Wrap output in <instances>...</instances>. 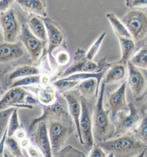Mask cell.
Here are the masks:
<instances>
[{"mask_svg": "<svg viewBox=\"0 0 147 157\" xmlns=\"http://www.w3.org/2000/svg\"><path fill=\"white\" fill-rule=\"evenodd\" d=\"M105 84L102 82L99 95L93 108L92 134L95 144H98L113 138L115 127L110 118V111L104 105Z\"/></svg>", "mask_w": 147, "mask_h": 157, "instance_id": "obj_1", "label": "cell"}, {"mask_svg": "<svg viewBox=\"0 0 147 157\" xmlns=\"http://www.w3.org/2000/svg\"><path fill=\"white\" fill-rule=\"evenodd\" d=\"M98 145L109 154L112 152L115 157H134L147 148L134 132L115 137Z\"/></svg>", "mask_w": 147, "mask_h": 157, "instance_id": "obj_2", "label": "cell"}, {"mask_svg": "<svg viewBox=\"0 0 147 157\" xmlns=\"http://www.w3.org/2000/svg\"><path fill=\"white\" fill-rule=\"evenodd\" d=\"M121 20L135 42L137 52L147 42V8L129 9Z\"/></svg>", "mask_w": 147, "mask_h": 157, "instance_id": "obj_3", "label": "cell"}, {"mask_svg": "<svg viewBox=\"0 0 147 157\" xmlns=\"http://www.w3.org/2000/svg\"><path fill=\"white\" fill-rule=\"evenodd\" d=\"M111 63L106 62V58L101 59L98 62L88 59L86 53L78 48L74 54L73 62L67 69L59 75V79L64 78L72 74L77 73H98L107 70Z\"/></svg>", "mask_w": 147, "mask_h": 157, "instance_id": "obj_4", "label": "cell"}, {"mask_svg": "<svg viewBox=\"0 0 147 157\" xmlns=\"http://www.w3.org/2000/svg\"><path fill=\"white\" fill-rule=\"evenodd\" d=\"M46 123L53 155L64 147L67 140L76 128L71 117L51 119Z\"/></svg>", "mask_w": 147, "mask_h": 157, "instance_id": "obj_5", "label": "cell"}, {"mask_svg": "<svg viewBox=\"0 0 147 157\" xmlns=\"http://www.w3.org/2000/svg\"><path fill=\"white\" fill-rule=\"evenodd\" d=\"M128 112H120L113 118L115 125L114 138L134 132L142 120V113L133 103H129Z\"/></svg>", "mask_w": 147, "mask_h": 157, "instance_id": "obj_6", "label": "cell"}, {"mask_svg": "<svg viewBox=\"0 0 147 157\" xmlns=\"http://www.w3.org/2000/svg\"><path fill=\"white\" fill-rule=\"evenodd\" d=\"M81 97L82 112L80 117L79 127L81 135V143L88 151L95 145L92 134L93 108L91 102L83 97Z\"/></svg>", "mask_w": 147, "mask_h": 157, "instance_id": "obj_7", "label": "cell"}, {"mask_svg": "<svg viewBox=\"0 0 147 157\" xmlns=\"http://www.w3.org/2000/svg\"><path fill=\"white\" fill-rule=\"evenodd\" d=\"M127 68V83L134 99L136 101H141L147 97V70L138 67L130 61L128 62Z\"/></svg>", "mask_w": 147, "mask_h": 157, "instance_id": "obj_8", "label": "cell"}, {"mask_svg": "<svg viewBox=\"0 0 147 157\" xmlns=\"http://www.w3.org/2000/svg\"><path fill=\"white\" fill-rule=\"evenodd\" d=\"M43 113L40 116L35 118L31 121L28 132L31 134L36 125L41 121L47 122L51 119L71 117L69 113L66 100L60 94L57 96L56 101L50 105H40Z\"/></svg>", "mask_w": 147, "mask_h": 157, "instance_id": "obj_9", "label": "cell"}, {"mask_svg": "<svg viewBox=\"0 0 147 157\" xmlns=\"http://www.w3.org/2000/svg\"><path fill=\"white\" fill-rule=\"evenodd\" d=\"M19 40L23 43L33 64H37L40 61L46 54L45 51L47 53V43L39 39L31 33L27 23L22 24Z\"/></svg>", "mask_w": 147, "mask_h": 157, "instance_id": "obj_10", "label": "cell"}, {"mask_svg": "<svg viewBox=\"0 0 147 157\" xmlns=\"http://www.w3.org/2000/svg\"><path fill=\"white\" fill-rule=\"evenodd\" d=\"M0 23L4 42H18L21 32L22 24L20 23L14 10L11 8L4 13H1Z\"/></svg>", "mask_w": 147, "mask_h": 157, "instance_id": "obj_11", "label": "cell"}, {"mask_svg": "<svg viewBox=\"0 0 147 157\" xmlns=\"http://www.w3.org/2000/svg\"><path fill=\"white\" fill-rule=\"evenodd\" d=\"M43 20L46 25L48 37L47 54L49 56L51 63L54 65L56 60L52 53L55 50L65 43L66 34L63 28L53 19L47 17L43 18Z\"/></svg>", "mask_w": 147, "mask_h": 157, "instance_id": "obj_12", "label": "cell"}, {"mask_svg": "<svg viewBox=\"0 0 147 157\" xmlns=\"http://www.w3.org/2000/svg\"><path fill=\"white\" fill-rule=\"evenodd\" d=\"M29 95L31 94L24 87H16L9 89L1 98V110L10 107L18 109H33L32 105H29L27 103V98Z\"/></svg>", "mask_w": 147, "mask_h": 157, "instance_id": "obj_13", "label": "cell"}, {"mask_svg": "<svg viewBox=\"0 0 147 157\" xmlns=\"http://www.w3.org/2000/svg\"><path fill=\"white\" fill-rule=\"evenodd\" d=\"M127 84V80H125L114 92L107 93V106L112 118L120 112L129 110L126 96Z\"/></svg>", "mask_w": 147, "mask_h": 157, "instance_id": "obj_14", "label": "cell"}, {"mask_svg": "<svg viewBox=\"0 0 147 157\" xmlns=\"http://www.w3.org/2000/svg\"><path fill=\"white\" fill-rule=\"evenodd\" d=\"M66 100L69 113L71 116L75 125L77 137L79 142L81 143V135L79 127L80 117L82 112V105L80 95L76 90H71L67 92L61 94Z\"/></svg>", "mask_w": 147, "mask_h": 157, "instance_id": "obj_15", "label": "cell"}, {"mask_svg": "<svg viewBox=\"0 0 147 157\" xmlns=\"http://www.w3.org/2000/svg\"><path fill=\"white\" fill-rule=\"evenodd\" d=\"M34 142L44 157H52V151L47 125L45 121L38 123L31 133Z\"/></svg>", "mask_w": 147, "mask_h": 157, "instance_id": "obj_16", "label": "cell"}, {"mask_svg": "<svg viewBox=\"0 0 147 157\" xmlns=\"http://www.w3.org/2000/svg\"><path fill=\"white\" fill-rule=\"evenodd\" d=\"M26 49L22 42L19 40L16 43L1 42L0 62L6 64L20 59L25 55Z\"/></svg>", "mask_w": 147, "mask_h": 157, "instance_id": "obj_17", "label": "cell"}, {"mask_svg": "<svg viewBox=\"0 0 147 157\" xmlns=\"http://www.w3.org/2000/svg\"><path fill=\"white\" fill-rule=\"evenodd\" d=\"M127 70V65L120 63L119 61L111 63L104 76L103 82L105 85H112L123 81L126 77Z\"/></svg>", "mask_w": 147, "mask_h": 157, "instance_id": "obj_18", "label": "cell"}, {"mask_svg": "<svg viewBox=\"0 0 147 157\" xmlns=\"http://www.w3.org/2000/svg\"><path fill=\"white\" fill-rule=\"evenodd\" d=\"M16 2L21 9L29 14H34L43 18L47 17V2L40 0H18Z\"/></svg>", "mask_w": 147, "mask_h": 157, "instance_id": "obj_19", "label": "cell"}, {"mask_svg": "<svg viewBox=\"0 0 147 157\" xmlns=\"http://www.w3.org/2000/svg\"><path fill=\"white\" fill-rule=\"evenodd\" d=\"M100 85L96 79L90 78L82 81L76 88L79 95L89 101L98 98L100 92Z\"/></svg>", "mask_w": 147, "mask_h": 157, "instance_id": "obj_20", "label": "cell"}, {"mask_svg": "<svg viewBox=\"0 0 147 157\" xmlns=\"http://www.w3.org/2000/svg\"><path fill=\"white\" fill-rule=\"evenodd\" d=\"M27 23L31 33L39 39L47 44L48 37L45 24L43 18L34 14H29Z\"/></svg>", "mask_w": 147, "mask_h": 157, "instance_id": "obj_21", "label": "cell"}, {"mask_svg": "<svg viewBox=\"0 0 147 157\" xmlns=\"http://www.w3.org/2000/svg\"><path fill=\"white\" fill-rule=\"evenodd\" d=\"M40 70L35 66L31 65H21L18 66L13 70L10 73L6 75L5 82L7 85L12 83L13 81L24 77L40 75Z\"/></svg>", "mask_w": 147, "mask_h": 157, "instance_id": "obj_22", "label": "cell"}, {"mask_svg": "<svg viewBox=\"0 0 147 157\" xmlns=\"http://www.w3.org/2000/svg\"><path fill=\"white\" fill-rule=\"evenodd\" d=\"M56 90L52 83L39 89L37 92V98L40 105L47 106L54 104L58 96Z\"/></svg>", "mask_w": 147, "mask_h": 157, "instance_id": "obj_23", "label": "cell"}, {"mask_svg": "<svg viewBox=\"0 0 147 157\" xmlns=\"http://www.w3.org/2000/svg\"><path fill=\"white\" fill-rule=\"evenodd\" d=\"M121 51V58L119 60L120 63L127 65L128 62L136 52V46L133 39L118 37Z\"/></svg>", "mask_w": 147, "mask_h": 157, "instance_id": "obj_24", "label": "cell"}, {"mask_svg": "<svg viewBox=\"0 0 147 157\" xmlns=\"http://www.w3.org/2000/svg\"><path fill=\"white\" fill-rule=\"evenodd\" d=\"M106 17L109 20L115 36L118 37H126L132 39L131 35L125 25L116 14L113 12H108L106 14Z\"/></svg>", "mask_w": 147, "mask_h": 157, "instance_id": "obj_25", "label": "cell"}, {"mask_svg": "<svg viewBox=\"0 0 147 157\" xmlns=\"http://www.w3.org/2000/svg\"><path fill=\"white\" fill-rule=\"evenodd\" d=\"M129 61L138 67L147 70V44L140 48Z\"/></svg>", "mask_w": 147, "mask_h": 157, "instance_id": "obj_26", "label": "cell"}, {"mask_svg": "<svg viewBox=\"0 0 147 157\" xmlns=\"http://www.w3.org/2000/svg\"><path fill=\"white\" fill-rule=\"evenodd\" d=\"M42 82L40 75H36L17 79L13 81L9 85V89L16 87H24L33 85H39Z\"/></svg>", "mask_w": 147, "mask_h": 157, "instance_id": "obj_27", "label": "cell"}, {"mask_svg": "<svg viewBox=\"0 0 147 157\" xmlns=\"http://www.w3.org/2000/svg\"><path fill=\"white\" fill-rule=\"evenodd\" d=\"M80 83L81 82L78 81L68 80L65 78L58 79L52 82L58 92L60 94L72 90L74 88H77Z\"/></svg>", "mask_w": 147, "mask_h": 157, "instance_id": "obj_28", "label": "cell"}, {"mask_svg": "<svg viewBox=\"0 0 147 157\" xmlns=\"http://www.w3.org/2000/svg\"><path fill=\"white\" fill-rule=\"evenodd\" d=\"M52 157H87L85 153L71 145L64 146L58 152L54 154Z\"/></svg>", "mask_w": 147, "mask_h": 157, "instance_id": "obj_29", "label": "cell"}, {"mask_svg": "<svg viewBox=\"0 0 147 157\" xmlns=\"http://www.w3.org/2000/svg\"><path fill=\"white\" fill-rule=\"evenodd\" d=\"M5 147L14 157H23L24 156L20 144L18 143V140L14 136L6 137L5 140Z\"/></svg>", "mask_w": 147, "mask_h": 157, "instance_id": "obj_30", "label": "cell"}, {"mask_svg": "<svg viewBox=\"0 0 147 157\" xmlns=\"http://www.w3.org/2000/svg\"><path fill=\"white\" fill-rule=\"evenodd\" d=\"M134 133L137 138L147 146V113H142V120Z\"/></svg>", "mask_w": 147, "mask_h": 157, "instance_id": "obj_31", "label": "cell"}, {"mask_svg": "<svg viewBox=\"0 0 147 157\" xmlns=\"http://www.w3.org/2000/svg\"><path fill=\"white\" fill-rule=\"evenodd\" d=\"M16 108L10 107L0 111V128L1 137L4 135L6 130L8 129L9 121Z\"/></svg>", "mask_w": 147, "mask_h": 157, "instance_id": "obj_32", "label": "cell"}, {"mask_svg": "<svg viewBox=\"0 0 147 157\" xmlns=\"http://www.w3.org/2000/svg\"><path fill=\"white\" fill-rule=\"evenodd\" d=\"M21 128H22V125L20 124L18 119V108H16L13 112L9 121L7 129L8 136L13 137L18 129Z\"/></svg>", "mask_w": 147, "mask_h": 157, "instance_id": "obj_33", "label": "cell"}, {"mask_svg": "<svg viewBox=\"0 0 147 157\" xmlns=\"http://www.w3.org/2000/svg\"><path fill=\"white\" fill-rule=\"evenodd\" d=\"M106 35V32H103L102 33L100 36L97 38L96 40L93 43V44L89 48V50L87 51L86 53V57L88 59L93 61V59H94L95 56H96L100 48V47L103 40L105 39Z\"/></svg>", "mask_w": 147, "mask_h": 157, "instance_id": "obj_34", "label": "cell"}, {"mask_svg": "<svg viewBox=\"0 0 147 157\" xmlns=\"http://www.w3.org/2000/svg\"><path fill=\"white\" fill-rule=\"evenodd\" d=\"M24 150L27 157H44L40 149L32 143Z\"/></svg>", "mask_w": 147, "mask_h": 157, "instance_id": "obj_35", "label": "cell"}, {"mask_svg": "<svg viewBox=\"0 0 147 157\" xmlns=\"http://www.w3.org/2000/svg\"><path fill=\"white\" fill-rule=\"evenodd\" d=\"M125 5L129 9L147 8V0H127Z\"/></svg>", "mask_w": 147, "mask_h": 157, "instance_id": "obj_36", "label": "cell"}, {"mask_svg": "<svg viewBox=\"0 0 147 157\" xmlns=\"http://www.w3.org/2000/svg\"><path fill=\"white\" fill-rule=\"evenodd\" d=\"M55 60L56 63L60 66H65L69 62L70 55L66 51H60L57 54Z\"/></svg>", "mask_w": 147, "mask_h": 157, "instance_id": "obj_37", "label": "cell"}, {"mask_svg": "<svg viewBox=\"0 0 147 157\" xmlns=\"http://www.w3.org/2000/svg\"><path fill=\"white\" fill-rule=\"evenodd\" d=\"M106 152L98 145L95 144L90 150L87 157H107Z\"/></svg>", "mask_w": 147, "mask_h": 157, "instance_id": "obj_38", "label": "cell"}, {"mask_svg": "<svg viewBox=\"0 0 147 157\" xmlns=\"http://www.w3.org/2000/svg\"><path fill=\"white\" fill-rule=\"evenodd\" d=\"M15 1L12 0H1L0 1V10L1 13H4L7 11L10 8L11 6L13 5Z\"/></svg>", "mask_w": 147, "mask_h": 157, "instance_id": "obj_39", "label": "cell"}, {"mask_svg": "<svg viewBox=\"0 0 147 157\" xmlns=\"http://www.w3.org/2000/svg\"><path fill=\"white\" fill-rule=\"evenodd\" d=\"M14 137L18 140H21L23 139L27 138V134L25 129H23V128L21 129H18V131L15 133Z\"/></svg>", "mask_w": 147, "mask_h": 157, "instance_id": "obj_40", "label": "cell"}, {"mask_svg": "<svg viewBox=\"0 0 147 157\" xmlns=\"http://www.w3.org/2000/svg\"><path fill=\"white\" fill-rule=\"evenodd\" d=\"M20 144L21 147L23 148L24 149H25V148L27 147L29 145H30L31 144V142L29 140V139L25 138L20 141Z\"/></svg>", "mask_w": 147, "mask_h": 157, "instance_id": "obj_41", "label": "cell"}, {"mask_svg": "<svg viewBox=\"0 0 147 157\" xmlns=\"http://www.w3.org/2000/svg\"><path fill=\"white\" fill-rule=\"evenodd\" d=\"M141 112L142 113H147V99L145 102H144L141 105Z\"/></svg>", "mask_w": 147, "mask_h": 157, "instance_id": "obj_42", "label": "cell"}, {"mask_svg": "<svg viewBox=\"0 0 147 157\" xmlns=\"http://www.w3.org/2000/svg\"><path fill=\"white\" fill-rule=\"evenodd\" d=\"M4 157H15L9 152L8 150L6 148H5L4 151Z\"/></svg>", "mask_w": 147, "mask_h": 157, "instance_id": "obj_43", "label": "cell"}, {"mask_svg": "<svg viewBox=\"0 0 147 157\" xmlns=\"http://www.w3.org/2000/svg\"><path fill=\"white\" fill-rule=\"evenodd\" d=\"M147 151V148L146 149H145L144 151H142V152H141V153H140L139 154H138V155H136V156H135L134 157H144Z\"/></svg>", "mask_w": 147, "mask_h": 157, "instance_id": "obj_44", "label": "cell"}, {"mask_svg": "<svg viewBox=\"0 0 147 157\" xmlns=\"http://www.w3.org/2000/svg\"><path fill=\"white\" fill-rule=\"evenodd\" d=\"M107 157H115V155L112 153V152H110L109 153V154H108V155H107Z\"/></svg>", "mask_w": 147, "mask_h": 157, "instance_id": "obj_45", "label": "cell"}, {"mask_svg": "<svg viewBox=\"0 0 147 157\" xmlns=\"http://www.w3.org/2000/svg\"><path fill=\"white\" fill-rule=\"evenodd\" d=\"M23 157H25V156H23Z\"/></svg>", "mask_w": 147, "mask_h": 157, "instance_id": "obj_46", "label": "cell"}]
</instances>
